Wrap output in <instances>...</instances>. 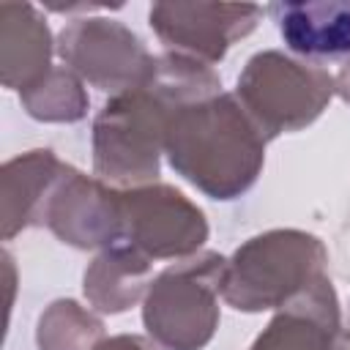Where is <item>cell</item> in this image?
<instances>
[{"label": "cell", "mask_w": 350, "mask_h": 350, "mask_svg": "<svg viewBox=\"0 0 350 350\" xmlns=\"http://www.w3.org/2000/svg\"><path fill=\"white\" fill-rule=\"evenodd\" d=\"M221 90L216 71L189 55L164 52L153 77L112 96L93 120V170L115 189L156 183L164 153V129L178 101Z\"/></svg>", "instance_id": "6da1fadb"}, {"label": "cell", "mask_w": 350, "mask_h": 350, "mask_svg": "<svg viewBox=\"0 0 350 350\" xmlns=\"http://www.w3.org/2000/svg\"><path fill=\"white\" fill-rule=\"evenodd\" d=\"M265 142L238 96L224 90L178 101L164 129L170 167L211 200H235L254 186Z\"/></svg>", "instance_id": "7a4b0ae2"}, {"label": "cell", "mask_w": 350, "mask_h": 350, "mask_svg": "<svg viewBox=\"0 0 350 350\" xmlns=\"http://www.w3.org/2000/svg\"><path fill=\"white\" fill-rule=\"evenodd\" d=\"M325 243L304 230H268L243 241L224 265L221 298L238 312L282 309L325 273Z\"/></svg>", "instance_id": "3957f363"}, {"label": "cell", "mask_w": 350, "mask_h": 350, "mask_svg": "<svg viewBox=\"0 0 350 350\" xmlns=\"http://www.w3.org/2000/svg\"><path fill=\"white\" fill-rule=\"evenodd\" d=\"M227 260L202 252L153 276L142 298L148 336L164 350H202L219 328V295Z\"/></svg>", "instance_id": "277c9868"}, {"label": "cell", "mask_w": 350, "mask_h": 350, "mask_svg": "<svg viewBox=\"0 0 350 350\" xmlns=\"http://www.w3.org/2000/svg\"><path fill=\"white\" fill-rule=\"evenodd\" d=\"M334 93V77L325 68L279 49L252 55L235 88L241 107L268 139L314 123Z\"/></svg>", "instance_id": "5b68a950"}, {"label": "cell", "mask_w": 350, "mask_h": 350, "mask_svg": "<svg viewBox=\"0 0 350 350\" xmlns=\"http://www.w3.org/2000/svg\"><path fill=\"white\" fill-rule=\"evenodd\" d=\"M120 241L148 260H180L208 241L205 213L175 186L145 183L118 189Z\"/></svg>", "instance_id": "8992f818"}, {"label": "cell", "mask_w": 350, "mask_h": 350, "mask_svg": "<svg viewBox=\"0 0 350 350\" xmlns=\"http://www.w3.org/2000/svg\"><path fill=\"white\" fill-rule=\"evenodd\" d=\"M57 55L82 82L120 96L142 88L156 68V57L142 38L118 19L82 16L57 36Z\"/></svg>", "instance_id": "52a82bcc"}, {"label": "cell", "mask_w": 350, "mask_h": 350, "mask_svg": "<svg viewBox=\"0 0 350 350\" xmlns=\"http://www.w3.org/2000/svg\"><path fill=\"white\" fill-rule=\"evenodd\" d=\"M262 16L254 3H153L150 27L170 52L219 63L227 49L246 38Z\"/></svg>", "instance_id": "ba28073f"}, {"label": "cell", "mask_w": 350, "mask_h": 350, "mask_svg": "<svg viewBox=\"0 0 350 350\" xmlns=\"http://www.w3.org/2000/svg\"><path fill=\"white\" fill-rule=\"evenodd\" d=\"M38 224L74 249H107L120 241L118 189L66 164L41 205Z\"/></svg>", "instance_id": "9c48e42d"}, {"label": "cell", "mask_w": 350, "mask_h": 350, "mask_svg": "<svg viewBox=\"0 0 350 350\" xmlns=\"http://www.w3.org/2000/svg\"><path fill=\"white\" fill-rule=\"evenodd\" d=\"M249 350H350V331L342 325L328 273L284 304Z\"/></svg>", "instance_id": "30bf717a"}, {"label": "cell", "mask_w": 350, "mask_h": 350, "mask_svg": "<svg viewBox=\"0 0 350 350\" xmlns=\"http://www.w3.org/2000/svg\"><path fill=\"white\" fill-rule=\"evenodd\" d=\"M52 33L33 3H0V79L8 90H25L52 66Z\"/></svg>", "instance_id": "8fae6325"}, {"label": "cell", "mask_w": 350, "mask_h": 350, "mask_svg": "<svg viewBox=\"0 0 350 350\" xmlns=\"http://www.w3.org/2000/svg\"><path fill=\"white\" fill-rule=\"evenodd\" d=\"M271 16L282 41L304 57L350 55V0L273 3Z\"/></svg>", "instance_id": "7c38bea8"}, {"label": "cell", "mask_w": 350, "mask_h": 350, "mask_svg": "<svg viewBox=\"0 0 350 350\" xmlns=\"http://www.w3.org/2000/svg\"><path fill=\"white\" fill-rule=\"evenodd\" d=\"M66 164L49 150L36 148L16 159H8L0 170V224L3 241L38 224L41 205Z\"/></svg>", "instance_id": "4fadbf2b"}, {"label": "cell", "mask_w": 350, "mask_h": 350, "mask_svg": "<svg viewBox=\"0 0 350 350\" xmlns=\"http://www.w3.org/2000/svg\"><path fill=\"white\" fill-rule=\"evenodd\" d=\"M150 282V260L126 243H112L85 268L82 290L96 312L120 314L145 298Z\"/></svg>", "instance_id": "5bb4252c"}, {"label": "cell", "mask_w": 350, "mask_h": 350, "mask_svg": "<svg viewBox=\"0 0 350 350\" xmlns=\"http://www.w3.org/2000/svg\"><path fill=\"white\" fill-rule=\"evenodd\" d=\"M25 112L44 123H77L88 115V93L82 79L66 68L55 66L46 77L19 93Z\"/></svg>", "instance_id": "9a60e30c"}, {"label": "cell", "mask_w": 350, "mask_h": 350, "mask_svg": "<svg viewBox=\"0 0 350 350\" xmlns=\"http://www.w3.org/2000/svg\"><path fill=\"white\" fill-rule=\"evenodd\" d=\"M104 339V323L74 298L52 301L36 323L38 350H93Z\"/></svg>", "instance_id": "2e32d148"}, {"label": "cell", "mask_w": 350, "mask_h": 350, "mask_svg": "<svg viewBox=\"0 0 350 350\" xmlns=\"http://www.w3.org/2000/svg\"><path fill=\"white\" fill-rule=\"evenodd\" d=\"M93 350H159L153 339L148 336H137V334H115V336H104Z\"/></svg>", "instance_id": "e0dca14e"}, {"label": "cell", "mask_w": 350, "mask_h": 350, "mask_svg": "<svg viewBox=\"0 0 350 350\" xmlns=\"http://www.w3.org/2000/svg\"><path fill=\"white\" fill-rule=\"evenodd\" d=\"M334 88H336L339 98H342L345 104H350V60H347V63H342L339 74L334 77Z\"/></svg>", "instance_id": "ac0fdd59"}, {"label": "cell", "mask_w": 350, "mask_h": 350, "mask_svg": "<svg viewBox=\"0 0 350 350\" xmlns=\"http://www.w3.org/2000/svg\"><path fill=\"white\" fill-rule=\"evenodd\" d=\"M347 331H350V328H347Z\"/></svg>", "instance_id": "d6986e66"}]
</instances>
